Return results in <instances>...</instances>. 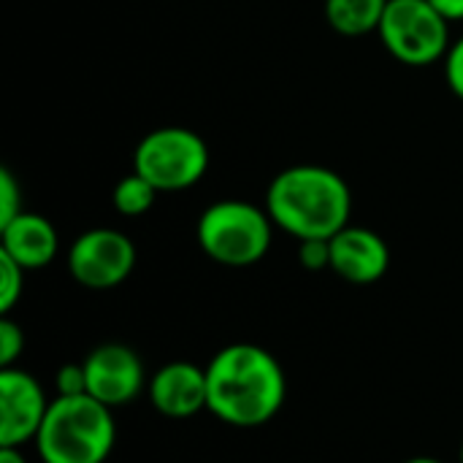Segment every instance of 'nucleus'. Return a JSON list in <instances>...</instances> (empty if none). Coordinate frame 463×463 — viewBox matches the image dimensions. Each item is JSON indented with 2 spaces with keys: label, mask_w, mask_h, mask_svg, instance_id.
<instances>
[{
  "label": "nucleus",
  "mask_w": 463,
  "mask_h": 463,
  "mask_svg": "<svg viewBox=\"0 0 463 463\" xmlns=\"http://www.w3.org/2000/svg\"><path fill=\"white\" fill-rule=\"evenodd\" d=\"M60 250L54 225L35 212H22L0 228V252L16 260L24 271L46 269Z\"/></svg>",
  "instance_id": "nucleus-12"
},
{
  "label": "nucleus",
  "mask_w": 463,
  "mask_h": 463,
  "mask_svg": "<svg viewBox=\"0 0 463 463\" xmlns=\"http://www.w3.org/2000/svg\"><path fill=\"white\" fill-rule=\"evenodd\" d=\"M87 393L109 410L130 404L144 391V366L125 345H100L84 358Z\"/></svg>",
  "instance_id": "nucleus-9"
},
{
  "label": "nucleus",
  "mask_w": 463,
  "mask_h": 463,
  "mask_svg": "<svg viewBox=\"0 0 463 463\" xmlns=\"http://www.w3.org/2000/svg\"><path fill=\"white\" fill-rule=\"evenodd\" d=\"M22 350H24V334H22V328L14 320L3 317L0 320V369L14 366V361L22 355Z\"/></svg>",
  "instance_id": "nucleus-18"
},
{
  "label": "nucleus",
  "mask_w": 463,
  "mask_h": 463,
  "mask_svg": "<svg viewBox=\"0 0 463 463\" xmlns=\"http://www.w3.org/2000/svg\"><path fill=\"white\" fill-rule=\"evenodd\" d=\"M377 35L393 60L412 68L445 60L453 43L450 22L429 0H388Z\"/></svg>",
  "instance_id": "nucleus-6"
},
{
  "label": "nucleus",
  "mask_w": 463,
  "mask_h": 463,
  "mask_svg": "<svg viewBox=\"0 0 463 463\" xmlns=\"http://www.w3.org/2000/svg\"><path fill=\"white\" fill-rule=\"evenodd\" d=\"M136 269V244L117 228H90L68 250L71 277L90 290H111Z\"/></svg>",
  "instance_id": "nucleus-7"
},
{
  "label": "nucleus",
  "mask_w": 463,
  "mask_h": 463,
  "mask_svg": "<svg viewBox=\"0 0 463 463\" xmlns=\"http://www.w3.org/2000/svg\"><path fill=\"white\" fill-rule=\"evenodd\" d=\"M450 24L456 22H463V0H429Z\"/></svg>",
  "instance_id": "nucleus-21"
},
{
  "label": "nucleus",
  "mask_w": 463,
  "mask_h": 463,
  "mask_svg": "<svg viewBox=\"0 0 463 463\" xmlns=\"http://www.w3.org/2000/svg\"><path fill=\"white\" fill-rule=\"evenodd\" d=\"M209 412L233 429H258L285 404L288 380L279 361L258 345H228L206 366Z\"/></svg>",
  "instance_id": "nucleus-1"
},
{
  "label": "nucleus",
  "mask_w": 463,
  "mask_h": 463,
  "mask_svg": "<svg viewBox=\"0 0 463 463\" xmlns=\"http://www.w3.org/2000/svg\"><path fill=\"white\" fill-rule=\"evenodd\" d=\"M442 65H445V84L450 87V92H453L456 98H461L463 100V35H458V38L450 43V49H448V54H445V60H442Z\"/></svg>",
  "instance_id": "nucleus-19"
},
{
  "label": "nucleus",
  "mask_w": 463,
  "mask_h": 463,
  "mask_svg": "<svg viewBox=\"0 0 463 463\" xmlns=\"http://www.w3.org/2000/svg\"><path fill=\"white\" fill-rule=\"evenodd\" d=\"M274 222L266 206L241 198L209 203L195 225L198 247L206 258L228 269H247L266 258L274 239Z\"/></svg>",
  "instance_id": "nucleus-4"
},
{
  "label": "nucleus",
  "mask_w": 463,
  "mask_h": 463,
  "mask_svg": "<svg viewBox=\"0 0 463 463\" xmlns=\"http://www.w3.org/2000/svg\"><path fill=\"white\" fill-rule=\"evenodd\" d=\"M263 206L271 222L293 236L334 239L353 217V190L342 174L317 163L282 168L266 187Z\"/></svg>",
  "instance_id": "nucleus-2"
},
{
  "label": "nucleus",
  "mask_w": 463,
  "mask_h": 463,
  "mask_svg": "<svg viewBox=\"0 0 463 463\" xmlns=\"http://www.w3.org/2000/svg\"><path fill=\"white\" fill-rule=\"evenodd\" d=\"M49 404L52 402L33 374L14 366L0 369V448L35 442Z\"/></svg>",
  "instance_id": "nucleus-8"
},
{
  "label": "nucleus",
  "mask_w": 463,
  "mask_h": 463,
  "mask_svg": "<svg viewBox=\"0 0 463 463\" xmlns=\"http://www.w3.org/2000/svg\"><path fill=\"white\" fill-rule=\"evenodd\" d=\"M388 0H326V22L347 38H361L380 30Z\"/></svg>",
  "instance_id": "nucleus-13"
},
{
  "label": "nucleus",
  "mask_w": 463,
  "mask_h": 463,
  "mask_svg": "<svg viewBox=\"0 0 463 463\" xmlns=\"http://www.w3.org/2000/svg\"><path fill=\"white\" fill-rule=\"evenodd\" d=\"M57 396H84L87 393V374L84 364H68L54 377Z\"/></svg>",
  "instance_id": "nucleus-20"
},
{
  "label": "nucleus",
  "mask_w": 463,
  "mask_h": 463,
  "mask_svg": "<svg viewBox=\"0 0 463 463\" xmlns=\"http://www.w3.org/2000/svg\"><path fill=\"white\" fill-rule=\"evenodd\" d=\"M117 439L114 415L106 404L84 396H57L35 437L43 463H103Z\"/></svg>",
  "instance_id": "nucleus-3"
},
{
  "label": "nucleus",
  "mask_w": 463,
  "mask_h": 463,
  "mask_svg": "<svg viewBox=\"0 0 463 463\" xmlns=\"http://www.w3.org/2000/svg\"><path fill=\"white\" fill-rule=\"evenodd\" d=\"M24 293V269L0 252V312L8 315Z\"/></svg>",
  "instance_id": "nucleus-15"
},
{
  "label": "nucleus",
  "mask_w": 463,
  "mask_h": 463,
  "mask_svg": "<svg viewBox=\"0 0 463 463\" xmlns=\"http://www.w3.org/2000/svg\"><path fill=\"white\" fill-rule=\"evenodd\" d=\"M391 269V250L377 231L347 225L331 239V271L350 285H374Z\"/></svg>",
  "instance_id": "nucleus-10"
},
{
  "label": "nucleus",
  "mask_w": 463,
  "mask_h": 463,
  "mask_svg": "<svg viewBox=\"0 0 463 463\" xmlns=\"http://www.w3.org/2000/svg\"><path fill=\"white\" fill-rule=\"evenodd\" d=\"M149 402L165 418H193L201 410H209V385L206 369L190 361H174L160 366L149 380Z\"/></svg>",
  "instance_id": "nucleus-11"
},
{
  "label": "nucleus",
  "mask_w": 463,
  "mask_h": 463,
  "mask_svg": "<svg viewBox=\"0 0 463 463\" xmlns=\"http://www.w3.org/2000/svg\"><path fill=\"white\" fill-rule=\"evenodd\" d=\"M133 171L152 182L157 193H182L206 176L209 146L190 128H155L136 144Z\"/></svg>",
  "instance_id": "nucleus-5"
},
{
  "label": "nucleus",
  "mask_w": 463,
  "mask_h": 463,
  "mask_svg": "<svg viewBox=\"0 0 463 463\" xmlns=\"http://www.w3.org/2000/svg\"><path fill=\"white\" fill-rule=\"evenodd\" d=\"M22 212V187L8 168H0V228Z\"/></svg>",
  "instance_id": "nucleus-16"
},
{
  "label": "nucleus",
  "mask_w": 463,
  "mask_h": 463,
  "mask_svg": "<svg viewBox=\"0 0 463 463\" xmlns=\"http://www.w3.org/2000/svg\"><path fill=\"white\" fill-rule=\"evenodd\" d=\"M461 463H463V448H461Z\"/></svg>",
  "instance_id": "nucleus-24"
},
{
  "label": "nucleus",
  "mask_w": 463,
  "mask_h": 463,
  "mask_svg": "<svg viewBox=\"0 0 463 463\" xmlns=\"http://www.w3.org/2000/svg\"><path fill=\"white\" fill-rule=\"evenodd\" d=\"M157 187L152 182H146L141 174H128L122 176L117 184H114V193H111V203L114 209L122 214V217H141L146 214L155 201H157Z\"/></svg>",
  "instance_id": "nucleus-14"
},
{
  "label": "nucleus",
  "mask_w": 463,
  "mask_h": 463,
  "mask_svg": "<svg viewBox=\"0 0 463 463\" xmlns=\"http://www.w3.org/2000/svg\"><path fill=\"white\" fill-rule=\"evenodd\" d=\"M298 263L307 271L331 269V239H304V241H298Z\"/></svg>",
  "instance_id": "nucleus-17"
},
{
  "label": "nucleus",
  "mask_w": 463,
  "mask_h": 463,
  "mask_svg": "<svg viewBox=\"0 0 463 463\" xmlns=\"http://www.w3.org/2000/svg\"><path fill=\"white\" fill-rule=\"evenodd\" d=\"M0 463H27L19 448H0Z\"/></svg>",
  "instance_id": "nucleus-22"
},
{
  "label": "nucleus",
  "mask_w": 463,
  "mask_h": 463,
  "mask_svg": "<svg viewBox=\"0 0 463 463\" xmlns=\"http://www.w3.org/2000/svg\"><path fill=\"white\" fill-rule=\"evenodd\" d=\"M407 463H442L439 458H429V456H418V458H410Z\"/></svg>",
  "instance_id": "nucleus-23"
}]
</instances>
